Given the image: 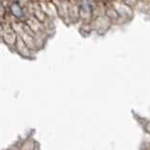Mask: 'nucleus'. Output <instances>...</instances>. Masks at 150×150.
<instances>
[{"label": "nucleus", "mask_w": 150, "mask_h": 150, "mask_svg": "<svg viewBox=\"0 0 150 150\" xmlns=\"http://www.w3.org/2000/svg\"><path fill=\"white\" fill-rule=\"evenodd\" d=\"M10 11L11 14L16 18H22L24 16V10L21 5L17 2H12L10 5Z\"/></svg>", "instance_id": "obj_1"}, {"label": "nucleus", "mask_w": 150, "mask_h": 150, "mask_svg": "<svg viewBox=\"0 0 150 150\" xmlns=\"http://www.w3.org/2000/svg\"><path fill=\"white\" fill-rule=\"evenodd\" d=\"M0 1H2V0H0Z\"/></svg>", "instance_id": "obj_2"}]
</instances>
